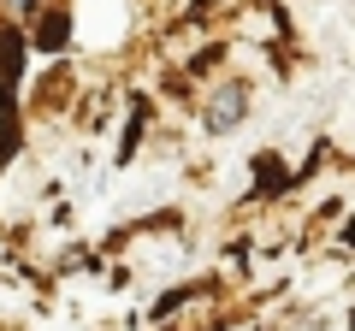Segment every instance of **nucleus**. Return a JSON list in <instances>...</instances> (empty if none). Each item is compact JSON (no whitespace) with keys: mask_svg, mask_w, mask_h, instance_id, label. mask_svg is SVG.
<instances>
[{"mask_svg":"<svg viewBox=\"0 0 355 331\" xmlns=\"http://www.w3.org/2000/svg\"><path fill=\"white\" fill-rule=\"evenodd\" d=\"M0 113H6V95H0Z\"/></svg>","mask_w":355,"mask_h":331,"instance_id":"obj_2","label":"nucleus"},{"mask_svg":"<svg viewBox=\"0 0 355 331\" xmlns=\"http://www.w3.org/2000/svg\"><path fill=\"white\" fill-rule=\"evenodd\" d=\"M18 6H24V0H18Z\"/></svg>","mask_w":355,"mask_h":331,"instance_id":"obj_3","label":"nucleus"},{"mask_svg":"<svg viewBox=\"0 0 355 331\" xmlns=\"http://www.w3.org/2000/svg\"><path fill=\"white\" fill-rule=\"evenodd\" d=\"M243 107H249V89H243V83H225V89L214 95V107H207V130H231L243 118Z\"/></svg>","mask_w":355,"mask_h":331,"instance_id":"obj_1","label":"nucleus"}]
</instances>
